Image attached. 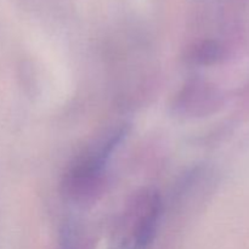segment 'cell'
<instances>
[{
    "label": "cell",
    "instance_id": "obj_1",
    "mask_svg": "<svg viewBox=\"0 0 249 249\" xmlns=\"http://www.w3.org/2000/svg\"><path fill=\"white\" fill-rule=\"evenodd\" d=\"M125 135V129L119 128L88 148L73 162L62 181L63 195L77 204L94 201L100 194L104 169L114 148Z\"/></svg>",
    "mask_w": 249,
    "mask_h": 249
},
{
    "label": "cell",
    "instance_id": "obj_2",
    "mask_svg": "<svg viewBox=\"0 0 249 249\" xmlns=\"http://www.w3.org/2000/svg\"><path fill=\"white\" fill-rule=\"evenodd\" d=\"M162 214V201L156 191L145 190L134 199L126 215L125 236L118 249H147L155 240Z\"/></svg>",
    "mask_w": 249,
    "mask_h": 249
},
{
    "label": "cell",
    "instance_id": "obj_3",
    "mask_svg": "<svg viewBox=\"0 0 249 249\" xmlns=\"http://www.w3.org/2000/svg\"><path fill=\"white\" fill-rule=\"evenodd\" d=\"M220 53V48L214 41H202L187 50L186 60L191 65H212L219 60Z\"/></svg>",
    "mask_w": 249,
    "mask_h": 249
}]
</instances>
